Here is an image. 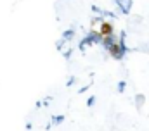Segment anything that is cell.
<instances>
[{"instance_id":"obj_2","label":"cell","mask_w":149,"mask_h":131,"mask_svg":"<svg viewBox=\"0 0 149 131\" xmlns=\"http://www.w3.org/2000/svg\"><path fill=\"white\" fill-rule=\"evenodd\" d=\"M123 90H125V83H123V81H121V83H120V85H118V92H123Z\"/></svg>"},{"instance_id":"obj_1","label":"cell","mask_w":149,"mask_h":131,"mask_svg":"<svg viewBox=\"0 0 149 131\" xmlns=\"http://www.w3.org/2000/svg\"><path fill=\"white\" fill-rule=\"evenodd\" d=\"M142 105H144V95H137V97H135V107L141 110Z\"/></svg>"}]
</instances>
